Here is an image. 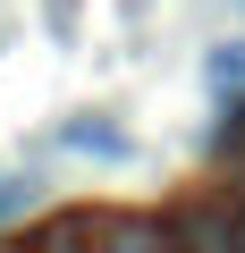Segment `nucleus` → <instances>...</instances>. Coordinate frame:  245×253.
I'll return each mask as SVG.
<instances>
[{
  "mask_svg": "<svg viewBox=\"0 0 245 253\" xmlns=\"http://www.w3.org/2000/svg\"><path fill=\"white\" fill-rule=\"evenodd\" d=\"M59 144L85 152V161H136V135H127V126H110V118H93V110L59 126Z\"/></svg>",
  "mask_w": 245,
  "mask_h": 253,
  "instance_id": "nucleus-1",
  "label": "nucleus"
},
{
  "mask_svg": "<svg viewBox=\"0 0 245 253\" xmlns=\"http://www.w3.org/2000/svg\"><path fill=\"white\" fill-rule=\"evenodd\" d=\"M203 84H211V93H228V101H237V93H245V42H220V51H211V59H203Z\"/></svg>",
  "mask_w": 245,
  "mask_h": 253,
  "instance_id": "nucleus-2",
  "label": "nucleus"
},
{
  "mask_svg": "<svg viewBox=\"0 0 245 253\" xmlns=\"http://www.w3.org/2000/svg\"><path fill=\"white\" fill-rule=\"evenodd\" d=\"M34 194H43L34 177H0V228H9V219H26V211H34Z\"/></svg>",
  "mask_w": 245,
  "mask_h": 253,
  "instance_id": "nucleus-3",
  "label": "nucleus"
}]
</instances>
